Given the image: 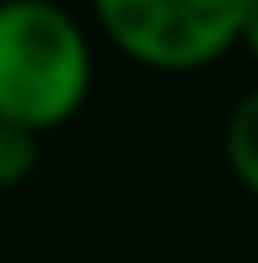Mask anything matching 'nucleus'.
<instances>
[{
	"instance_id": "f257e3e1",
	"label": "nucleus",
	"mask_w": 258,
	"mask_h": 263,
	"mask_svg": "<svg viewBox=\"0 0 258 263\" xmlns=\"http://www.w3.org/2000/svg\"><path fill=\"white\" fill-rule=\"evenodd\" d=\"M91 35L61 0H0V122L66 127L91 97Z\"/></svg>"
},
{
	"instance_id": "f03ea898",
	"label": "nucleus",
	"mask_w": 258,
	"mask_h": 263,
	"mask_svg": "<svg viewBox=\"0 0 258 263\" xmlns=\"http://www.w3.org/2000/svg\"><path fill=\"white\" fill-rule=\"evenodd\" d=\"M253 0H91L101 35L147 71H202L238 51Z\"/></svg>"
},
{
	"instance_id": "39448f33",
	"label": "nucleus",
	"mask_w": 258,
	"mask_h": 263,
	"mask_svg": "<svg viewBox=\"0 0 258 263\" xmlns=\"http://www.w3.org/2000/svg\"><path fill=\"white\" fill-rule=\"evenodd\" d=\"M238 46H243V51L258 61V0H253V10H248V21H243V35H238Z\"/></svg>"
},
{
	"instance_id": "7ed1b4c3",
	"label": "nucleus",
	"mask_w": 258,
	"mask_h": 263,
	"mask_svg": "<svg viewBox=\"0 0 258 263\" xmlns=\"http://www.w3.org/2000/svg\"><path fill=\"white\" fill-rule=\"evenodd\" d=\"M223 162L233 182L248 197H258V86L228 106L223 117Z\"/></svg>"
},
{
	"instance_id": "20e7f679",
	"label": "nucleus",
	"mask_w": 258,
	"mask_h": 263,
	"mask_svg": "<svg viewBox=\"0 0 258 263\" xmlns=\"http://www.w3.org/2000/svg\"><path fill=\"white\" fill-rule=\"evenodd\" d=\"M41 167V137L15 122H0V193L26 187Z\"/></svg>"
}]
</instances>
